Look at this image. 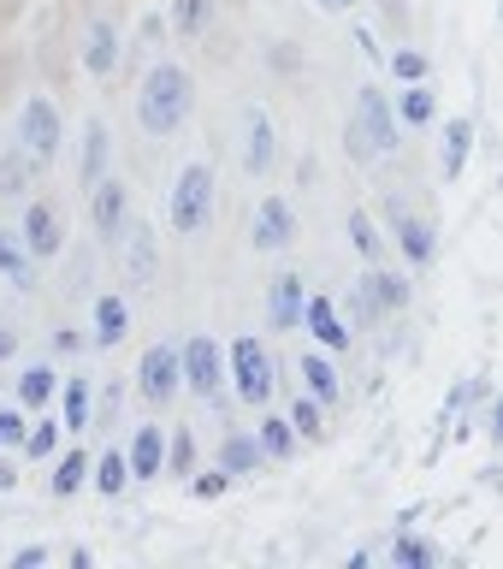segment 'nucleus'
<instances>
[{
  "label": "nucleus",
  "instance_id": "16",
  "mask_svg": "<svg viewBox=\"0 0 503 569\" xmlns=\"http://www.w3.org/2000/svg\"><path fill=\"white\" fill-rule=\"evenodd\" d=\"M302 332H314V345L320 350H350V320L338 315V302L332 297H309V315H302Z\"/></svg>",
  "mask_w": 503,
  "mask_h": 569
},
{
  "label": "nucleus",
  "instance_id": "18",
  "mask_svg": "<svg viewBox=\"0 0 503 569\" xmlns=\"http://www.w3.org/2000/svg\"><path fill=\"white\" fill-rule=\"evenodd\" d=\"M362 284H368V297H373V309H380V315H403L409 302H415L409 273H391V267H368Z\"/></svg>",
  "mask_w": 503,
  "mask_h": 569
},
{
  "label": "nucleus",
  "instance_id": "35",
  "mask_svg": "<svg viewBox=\"0 0 503 569\" xmlns=\"http://www.w3.org/2000/svg\"><path fill=\"white\" fill-rule=\"evenodd\" d=\"M208 18H213V0H172V30L190 36V42L208 30Z\"/></svg>",
  "mask_w": 503,
  "mask_h": 569
},
{
  "label": "nucleus",
  "instance_id": "34",
  "mask_svg": "<svg viewBox=\"0 0 503 569\" xmlns=\"http://www.w3.org/2000/svg\"><path fill=\"white\" fill-rule=\"evenodd\" d=\"M291 421H296L302 439H320V433H326V403H320L314 391H296V398H291Z\"/></svg>",
  "mask_w": 503,
  "mask_h": 569
},
{
  "label": "nucleus",
  "instance_id": "37",
  "mask_svg": "<svg viewBox=\"0 0 503 569\" xmlns=\"http://www.w3.org/2000/svg\"><path fill=\"white\" fill-rule=\"evenodd\" d=\"M24 439H30V416H24V403H0V451H12V445H18V451H24Z\"/></svg>",
  "mask_w": 503,
  "mask_h": 569
},
{
  "label": "nucleus",
  "instance_id": "22",
  "mask_svg": "<svg viewBox=\"0 0 503 569\" xmlns=\"http://www.w3.org/2000/svg\"><path fill=\"white\" fill-rule=\"evenodd\" d=\"M124 273L137 284H149L160 273V249H154V226H131L124 231Z\"/></svg>",
  "mask_w": 503,
  "mask_h": 569
},
{
  "label": "nucleus",
  "instance_id": "48",
  "mask_svg": "<svg viewBox=\"0 0 503 569\" xmlns=\"http://www.w3.org/2000/svg\"><path fill=\"white\" fill-rule=\"evenodd\" d=\"M497 190H503V184H497Z\"/></svg>",
  "mask_w": 503,
  "mask_h": 569
},
{
  "label": "nucleus",
  "instance_id": "31",
  "mask_svg": "<svg viewBox=\"0 0 503 569\" xmlns=\"http://www.w3.org/2000/svg\"><path fill=\"white\" fill-rule=\"evenodd\" d=\"M53 391H60V373H53L48 362H30L24 373H18V403H24V409L53 403Z\"/></svg>",
  "mask_w": 503,
  "mask_h": 569
},
{
  "label": "nucleus",
  "instance_id": "36",
  "mask_svg": "<svg viewBox=\"0 0 503 569\" xmlns=\"http://www.w3.org/2000/svg\"><path fill=\"white\" fill-rule=\"evenodd\" d=\"M60 433H66V421H30L24 457H30V462H48L53 451H60Z\"/></svg>",
  "mask_w": 503,
  "mask_h": 569
},
{
  "label": "nucleus",
  "instance_id": "23",
  "mask_svg": "<svg viewBox=\"0 0 503 569\" xmlns=\"http://www.w3.org/2000/svg\"><path fill=\"white\" fill-rule=\"evenodd\" d=\"M344 231H350V249H355L368 267L385 261V231H380V220H373L368 208H350V213H344Z\"/></svg>",
  "mask_w": 503,
  "mask_h": 569
},
{
  "label": "nucleus",
  "instance_id": "46",
  "mask_svg": "<svg viewBox=\"0 0 503 569\" xmlns=\"http://www.w3.org/2000/svg\"><path fill=\"white\" fill-rule=\"evenodd\" d=\"M12 350H18V332L7 327V320H0V362H12Z\"/></svg>",
  "mask_w": 503,
  "mask_h": 569
},
{
  "label": "nucleus",
  "instance_id": "25",
  "mask_svg": "<svg viewBox=\"0 0 503 569\" xmlns=\"http://www.w3.org/2000/svg\"><path fill=\"white\" fill-rule=\"evenodd\" d=\"M302 386H309L320 403L344 398V380H338V368H332V350H309V356H302Z\"/></svg>",
  "mask_w": 503,
  "mask_h": 569
},
{
  "label": "nucleus",
  "instance_id": "28",
  "mask_svg": "<svg viewBox=\"0 0 503 569\" xmlns=\"http://www.w3.org/2000/svg\"><path fill=\"white\" fill-rule=\"evenodd\" d=\"M60 421H66V433H89V373H66V386H60Z\"/></svg>",
  "mask_w": 503,
  "mask_h": 569
},
{
  "label": "nucleus",
  "instance_id": "3",
  "mask_svg": "<svg viewBox=\"0 0 503 569\" xmlns=\"http://www.w3.org/2000/svg\"><path fill=\"white\" fill-rule=\"evenodd\" d=\"M213 190H220V178H213L208 160H190V167L178 172L172 202H167V220H172L178 238H202L213 226Z\"/></svg>",
  "mask_w": 503,
  "mask_h": 569
},
{
  "label": "nucleus",
  "instance_id": "29",
  "mask_svg": "<svg viewBox=\"0 0 503 569\" xmlns=\"http://www.w3.org/2000/svg\"><path fill=\"white\" fill-rule=\"evenodd\" d=\"M398 119H403V124H415V131H421V124H433V119H439V89L426 83V78H421V83H409L403 96H398Z\"/></svg>",
  "mask_w": 503,
  "mask_h": 569
},
{
  "label": "nucleus",
  "instance_id": "39",
  "mask_svg": "<svg viewBox=\"0 0 503 569\" xmlns=\"http://www.w3.org/2000/svg\"><path fill=\"white\" fill-rule=\"evenodd\" d=\"M167 469H172V475H190V469H195V439H190V427H178V433H172Z\"/></svg>",
  "mask_w": 503,
  "mask_h": 569
},
{
  "label": "nucleus",
  "instance_id": "17",
  "mask_svg": "<svg viewBox=\"0 0 503 569\" xmlns=\"http://www.w3.org/2000/svg\"><path fill=\"white\" fill-rule=\"evenodd\" d=\"M124 451H131V475H137V480H160V475H167L172 439H167V427H137Z\"/></svg>",
  "mask_w": 503,
  "mask_h": 569
},
{
  "label": "nucleus",
  "instance_id": "32",
  "mask_svg": "<svg viewBox=\"0 0 503 569\" xmlns=\"http://www.w3.org/2000/svg\"><path fill=\"white\" fill-rule=\"evenodd\" d=\"M89 475H95V457H83V451H66L48 487H53V498H71V492H83V487H89Z\"/></svg>",
  "mask_w": 503,
  "mask_h": 569
},
{
  "label": "nucleus",
  "instance_id": "33",
  "mask_svg": "<svg viewBox=\"0 0 503 569\" xmlns=\"http://www.w3.org/2000/svg\"><path fill=\"white\" fill-rule=\"evenodd\" d=\"M391 563H398V569H439V546L403 528L398 540H391Z\"/></svg>",
  "mask_w": 503,
  "mask_h": 569
},
{
  "label": "nucleus",
  "instance_id": "41",
  "mask_svg": "<svg viewBox=\"0 0 503 569\" xmlns=\"http://www.w3.org/2000/svg\"><path fill=\"white\" fill-rule=\"evenodd\" d=\"M83 350V332L78 327H60V332H53V356H78Z\"/></svg>",
  "mask_w": 503,
  "mask_h": 569
},
{
  "label": "nucleus",
  "instance_id": "14",
  "mask_svg": "<svg viewBox=\"0 0 503 569\" xmlns=\"http://www.w3.org/2000/svg\"><path fill=\"white\" fill-rule=\"evenodd\" d=\"M391 238H398V249H403V261H409V267H433L439 238H433V226L415 220L409 208H391Z\"/></svg>",
  "mask_w": 503,
  "mask_h": 569
},
{
  "label": "nucleus",
  "instance_id": "45",
  "mask_svg": "<svg viewBox=\"0 0 503 569\" xmlns=\"http://www.w3.org/2000/svg\"><path fill=\"white\" fill-rule=\"evenodd\" d=\"M314 7H320V12H332V18H344V12L362 7V0H314Z\"/></svg>",
  "mask_w": 503,
  "mask_h": 569
},
{
  "label": "nucleus",
  "instance_id": "12",
  "mask_svg": "<svg viewBox=\"0 0 503 569\" xmlns=\"http://www.w3.org/2000/svg\"><path fill=\"white\" fill-rule=\"evenodd\" d=\"M302 315H309V284H302V273H279L266 284V320H273L279 332H296Z\"/></svg>",
  "mask_w": 503,
  "mask_h": 569
},
{
  "label": "nucleus",
  "instance_id": "44",
  "mask_svg": "<svg viewBox=\"0 0 503 569\" xmlns=\"http://www.w3.org/2000/svg\"><path fill=\"white\" fill-rule=\"evenodd\" d=\"M486 439L503 451V391H497V403H492V421H486Z\"/></svg>",
  "mask_w": 503,
  "mask_h": 569
},
{
  "label": "nucleus",
  "instance_id": "13",
  "mask_svg": "<svg viewBox=\"0 0 503 569\" xmlns=\"http://www.w3.org/2000/svg\"><path fill=\"white\" fill-rule=\"evenodd\" d=\"M469 154H474V119L469 113H451V119L439 124V178H444V184H456V178H462Z\"/></svg>",
  "mask_w": 503,
  "mask_h": 569
},
{
  "label": "nucleus",
  "instance_id": "42",
  "mask_svg": "<svg viewBox=\"0 0 503 569\" xmlns=\"http://www.w3.org/2000/svg\"><path fill=\"white\" fill-rule=\"evenodd\" d=\"M48 563V546H18L12 551V569H42Z\"/></svg>",
  "mask_w": 503,
  "mask_h": 569
},
{
  "label": "nucleus",
  "instance_id": "21",
  "mask_svg": "<svg viewBox=\"0 0 503 569\" xmlns=\"http://www.w3.org/2000/svg\"><path fill=\"white\" fill-rule=\"evenodd\" d=\"M266 445H261V433H225L220 439V469H231L238 480H249V475H261L266 469Z\"/></svg>",
  "mask_w": 503,
  "mask_h": 569
},
{
  "label": "nucleus",
  "instance_id": "7",
  "mask_svg": "<svg viewBox=\"0 0 503 569\" xmlns=\"http://www.w3.org/2000/svg\"><path fill=\"white\" fill-rule=\"evenodd\" d=\"M225 380H231V368H225V350L213 345L208 332H195V338H184V386L195 391V398H220L225 391Z\"/></svg>",
  "mask_w": 503,
  "mask_h": 569
},
{
  "label": "nucleus",
  "instance_id": "1",
  "mask_svg": "<svg viewBox=\"0 0 503 569\" xmlns=\"http://www.w3.org/2000/svg\"><path fill=\"white\" fill-rule=\"evenodd\" d=\"M398 142H403L398 101H391L380 83H362L355 89V113L344 119V154L355 160V167H373V160H385Z\"/></svg>",
  "mask_w": 503,
  "mask_h": 569
},
{
  "label": "nucleus",
  "instance_id": "47",
  "mask_svg": "<svg viewBox=\"0 0 503 569\" xmlns=\"http://www.w3.org/2000/svg\"><path fill=\"white\" fill-rule=\"evenodd\" d=\"M18 487V469H12V457H0V492H12Z\"/></svg>",
  "mask_w": 503,
  "mask_h": 569
},
{
  "label": "nucleus",
  "instance_id": "24",
  "mask_svg": "<svg viewBox=\"0 0 503 569\" xmlns=\"http://www.w3.org/2000/svg\"><path fill=\"white\" fill-rule=\"evenodd\" d=\"M0 279H12V291H36V256L12 231H0Z\"/></svg>",
  "mask_w": 503,
  "mask_h": 569
},
{
  "label": "nucleus",
  "instance_id": "9",
  "mask_svg": "<svg viewBox=\"0 0 503 569\" xmlns=\"http://www.w3.org/2000/svg\"><path fill=\"white\" fill-rule=\"evenodd\" d=\"M249 243H255L261 256H279V249H291V243H296V208L284 202V196H261L255 226H249Z\"/></svg>",
  "mask_w": 503,
  "mask_h": 569
},
{
  "label": "nucleus",
  "instance_id": "19",
  "mask_svg": "<svg viewBox=\"0 0 503 569\" xmlns=\"http://www.w3.org/2000/svg\"><path fill=\"white\" fill-rule=\"evenodd\" d=\"M83 71L89 78H113L119 71V30L107 18H89V36H83Z\"/></svg>",
  "mask_w": 503,
  "mask_h": 569
},
{
  "label": "nucleus",
  "instance_id": "40",
  "mask_svg": "<svg viewBox=\"0 0 503 569\" xmlns=\"http://www.w3.org/2000/svg\"><path fill=\"white\" fill-rule=\"evenodd\" d=\"M231 480H238L231 469H213V475H195V480H190V492H195V498H202V505H208V498H220V492L231 487Z\"/></svg>",
  "mask_w": 503,
  "mask_h": 569
},
{
  "label": "nucleus",
  "instance_id": "11",
  "mask_svg": "<svg viewBox=\"0 0 503 569\" xmlns=\"http://www.w3.org/2000/svg\"><path fill=\"white\" fill-rule=\"evenodd\" d=\"M18 238L30 243V256H36V261L60 256V249H66V213L53 208V202H30V208H24V220H18Z\"/></svg>",
  "mask_w": 503,
  "mask_h": 569
},
{
  "label": "nucleus",
  "instance_id": "10",
  "mask_svg": "<svg viewBox=\"0 0 503 569\" xmlns=\"http://www.w3.org/2000/svg\"><path fill=\"white\" fill-rule=\"evenodd\" d=\"M279 160V131H273V113L266 107H249L243 113V172L249 178H266Z\"/></svg>",
  "mask_w": 503,
  "mask_h": 569
},
{
  "label": "nucleus",
  "instance_id": "2",
  "mask_svg": "<svg viewBox=\"0 0 503 569\" xmlns=\"http://www.w3.org/2000/svg\"><path fill=\"white\" fill-rule=\"evenodd\" d=\"M195 113V78L184 66H172V60H160L149 66V78H142L137 89V124L149 137H172V131H184V119Z\"/></svg>",
  "mask_w": 503,
  "mask_h": 569
},
{
  "label": "nucleus",
  "instance_id": "5",
  "mask_svg": "<svg viewBox=\"0 0 503 569\" xmlns=\"http://www.w3.org/2000/svg\"><path fill=\"white\" fill-rule=\"evenodd\" d=\"M12 137L24 142L42 167H53V160H60V142H66L60 107H53L48 96H24V107H18V119H12Z\"/></svg>",
  "mask_w": 503,
  "mask_h": 569
},
{
  "label": "nucleus",
  "instance_id": "30",
  "mask_svg": "<svg viewBox=\"0 0 503 569\" xmlns=\"http://www.w3.org/2000/svg\"><path fill=\"white\" fill-rule=\"evenodd\" d=\"M255 433H261V445H266V457H273V462H291L296 457V421L291 416H261L255 421Z\"/></svg>",
  "mask_w": 503,
  "mask_h": 569
},
{
  "label": "nucleus",
  "instance_id": "27",
  "mask_svg": "<svg viewBox=\"0 0 503 569\" xmlns=\"http://www.w3.org/2000/svg\"><path fill=\"white\" fill-rule=\"evenodd\" d=\"M36 167H42V160H36L24 142L0 149V196H24V190H30V178H36Z\"/></svg>",
  "mask_w": 503,
  "mask_h": 569
},
{
  "label": "nucleus",
  "instance_id": "20",
  "mask_svg": "<svg viewBox=\"0 0 503 569\" xmlns=\"http://www.w3.org/2000/svg\"><path fill=\"white\" fill-rule=\"evenodd\" d=\"M124 332H131V309H124V297H95V315H89V345H101V350H113L124 345Z\"/></svg>",
  "mask_w": 503,
  "mask_h": 569
},
{
  "label": "nucleus",
  "instance_id": "4",
  "mask_svg": "<svg viewBox=\"0 0 503 569\" xmlns=\"http://www.w3.org/2000/svg\"><path fill=\"white\" fill-rule=\"evenodd\" d=\"M225 368H231V391H238V403L249 409H266L273 403V356H266L261 338H231L225 345Z\"/></svg>",
  "mask_w": 503,
  "mask_h": 569
},
{
  "label": "nucleus",
  "instance_id": "6",
  "mask_svg": "<svg viewBox=\"0 0 503 569\" xmlns=\"http://www.w3.org/2000/svg\"><path fill=\"white\" fill-rule=\"evenodd\" d=\"M137 391L154 409H167L178 391H184V345H149L137 362Z\"/></svg>",
  "mask_w": 503,
  "mask_h": 569
},
{
  "label": "nucleus",
  "instance_id": "38",
  "mask_svg": "<svg viewBox=\"0 0 503 569\" xmlns=\"http://www.w3.org/2000/svg\"><path fill=\"white\" fill-rule=\"evenodd\" d=\"M385 66H391V78H398V83H421L426 78V53H415V48H398Z\"/></svg>",
  "mask_w": 503,
  "mask_h": 569
},
{
  "label": "nucleus",
  "instance_id": "8",
  "mask_svg": "<svg viewBox=\"0 0 503 569\" xmlns=\"http://www.w3.org/2000/svg\"><path fill=\"white\" fill-rule=\"evenodd\" d=\"M89 226H95L101 238L124 243V231H131V184H124V178H101V184L89 190Z\"/></svg>",
  "mask_w": 503,
  "mask_h": 569
},
{
  "label": "nucleus",
  "instance_id": "15",
  "mask_svg": "<svg viewBox=\"0 0 503 569\" xmlns=\"http://www.w3.org/2000/svg\"><path fill=\"white\" fill-rule=\"evenodd\" d=\"M83 149H78V178L83 190H95L107 178V160H113V131H107V119H83Z\"/></svg>",
  "mask_w": 503,
  "mask_h": 569
},
{
  "label": "nucleus",
  "instance_id": "26",
  "mask_svg": "<svg viewBox=\"0 0 503 569\" xmlns=\"http://www.w3.org/2000/svg\"><path fill=\"white\" fill-rule=\"evenodd\" d=\"M131 451H101L95 457V475H89V487H95L101 498H124V487H131Z\"/></svg>",
  "mask_w": 503,
  "mask_h": 569
},
{
  "label": "nucleus",
  "instance_id": "43",
  "mask_svg": "<svg viewBox=\"0 0 503 569\" xmlns=\"http://www.w3.org/2000/svg\"><path fill=\"white\" fill-rule=\"evenodd\" d=\"M355 48H362V53H368L373 66H385V60H391V53H385L380 42H373V30H355Z\"/></svg>",
  "mask_w": 503,
  "mask_h": 569
}]
</instances>
